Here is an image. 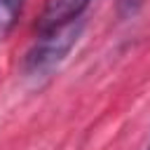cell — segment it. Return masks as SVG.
Returning a JSON list of instances; mask_svg holds the SVG:
<instances>
[{
  "label": "cell",
  "mask_w": 150,
  "mask_h": 150,
  "mask_svg": "<svg viewBox=\"0 0 150 150\" xmlns=\"http://www.w3.org/2000/svg\"><path fill=\"white\" fill-rule=\"evenodd\" d=\"M80 33H82V19L42 30L40 38L33 42V47L26 52L23 73L28 77H47L49 73H54L68 56V52L75 47Z\"/></svg>",
  "instance_id": "6da1fadb"
},
{
  "label": "cell",
  "mask_w": 150,
  "mask_h": 150,
  "mask_svg": "<svg viewBox=\"0 0 150 150\" xmlns=\"http://www.w3.org/2000/svg\"><path fill=\"white\" fill-rule=\"evenodd\" d=\"M89 2L91 0H47L40 14V21H38V33L80 19Z\"/></svg>",
  "instance_id": "7a4b0ae2"
},
{
  "label": "cell",
  "mask_w": 150,
  "mask_h": 150,
  "mask_svg": "<svg viewBox=\"0 0 150 150\" xmlns=\"http://www.w3.org/2000/svg\"><path fill=\"white\" fill-rule=\"evenodd\" d=\"M23 9V0H0V40L14 28L19 14Z\"/></svg>",
  "instance_id": "3957f363"
},
{
  "label": "cell",
  "mask_w": 150,
  "mask_h": 150,
  "mask_svg": "<svg viewBox=\"0 0 150 150\" xmlns=\"http://www.w3.org/2000/svg\"><path fill=\"white\" fill-rule=\"evenodd\" d=\"M138 2H141V0H117L120 14H134V12L138 9Z\"/></svg>",
  "instance_id": "277c9868"
},
{
  "label": "cell",
  "mask_w": 150,
  "mask_h": 150,
  "mask_svg": "<svg viewBox=\"0 0 150 150\" xmlns=\"http://www.w3.org/2000/svg\"><path fill=\"white\" fill-rule=\"evenodd\" d=\"M148 150H150V145H148Z\"/></svg>",
  "instance_id": "5b68a950"
}]
</instances>
